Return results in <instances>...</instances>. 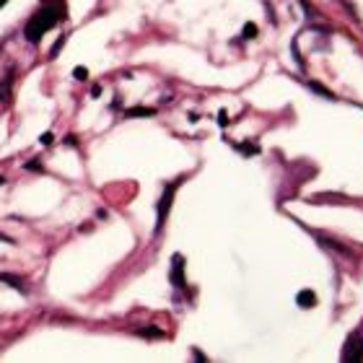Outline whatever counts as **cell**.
Instances as JSON below:
<instances>
[{
	"mask_svg": "<svg viewBox=\"0 0 363 363\" xmlns=\"http://www.w3.org/2000/svg\"><path fill=\"white\" fill-rule=\"evenodd\" d=\"M65 13H68L65 0H42L39 8L34 11V16L26 21L23 37L29 39L31 45H37V42H42V37H45L47 31L52 29V26H57L60 18H65Z\"/></svg>",
	"mask_w": 363,
	"mask_h": 363,
	"instance_id": "obj_1",
	"label": "cell"
},
{
	"mask_svg": "<svg viewBox=\"0 0 363 363\" xmlns=\"http://www.w3.org/2000/svg\"><path fill=\"white\" fill-rule=\"evenodd\" d=\"M179 182H182V179L172 182V184H169V187L164 189V195H161L159 208H156V213H159V218H156V231H161V226H164V220H167L169 208H172V200H174V189L179 187Z\"/></svg>",
	"mask_w": 363,
	"mask_h": 363,
	"instance_id": "obj_2",
	"label": "cell"
},
{
	"mask_svg": "<svg viewBox=\"0 0 363 363\" xmlns=\"http://www.w3.org/2000/svg\"><path fill=\"white\" fill-rule=\"evenodd\" d=\"M0 283L11 286L13 291H18L21 296L29 294V283H26L23 278H18V275H13V272H0Z\"/></svg>",
	"mask_w": 363,
	"mask_h": 363,
	"instance_id": "obj_3",
	"label": "cell"
},
{
	"mask_svg": "<svg viewBox=\"0 0 363 363\" xmlns=\"http://www.w3.org/2000/svg\"><path fill=\"white\" fill-rule=\"evenodd\" d=\"M342 358L345 361H363V342L361 337H350L345 350H342Z\"/></svg>",
	"mask_w": 363,
	"mask_h": 363,
	"instance_id": "obj_4",
	"label": "cell"
},
{
	"mask_svg": "<svg viewBox=\"0 0 363 363\" xmlns=\"http://www.w3.org/2000/svg\"><path fill=\"white\" fill-rule=\"evenodd\" d=\"M172 283L174 288H184V257L182 255H174L172 259Z\"/></svg>",
	"mask_w": 363,
	"mask_h": 363,
	"instance_id": "obj_5",
	"label": "cell"
},
{
	"mask_svg": "<svg viewBox=\"0 0 363 363\" xmlns=\"http://www.w3.org/2000/svg\"><path fill=\"white\" fill-rule=\"evenodd\" d=\"M296 303L301 309H311V306H317V294L314 291H301V294L296 296Z\"/></svg>",
	"mask_w": 363,
	"mask_h": 363,
	"instance_id": "obj_6",
	"label": "cell"
},
{
	"mask_svg": "<svg viewBox=\"0 0 363 363\" xmlns=\"http://www.w3.org/2000/svg\"><path fill=\"white\" fill-rule=\"evenodd\" d=\"M153 114V109H145V106H133L130 112H125V117H148Z\"/></svg>",
	"mask_w": 363,
	"mask_h": 363,
	"instance_id": "obj_7",
	"label": "cell"
},
{
	"mask_svg": "<svg viewBox=\"0 0 363 363\" xmlns=\"http://www.w3.org/2000/svg\"><path fill=\"white\" fill-rule=\"evenodd\" d=\"M236 148H239V153H242V156H257V145H252V143H239L236 145Z\"/></svg>",
	"mask_w": 363,
	"mask_h": 363,
	"instance_id": "obj_8",
	"label": "cell"
},
{
	"mask_svg": "<svg viewBox=\"0 0 363 363\" xmlns=\"http://www.w3.org/2000/svg\"><path fill=\"white\" fill-rule=\"evenodd\" d=\"M73 76H76L78 81H86V78H89V70H86V68H76V73H73Z\"/></svg>",
	"mask_w": 363,
	"mask_h": 363,
	"instance_id": "obj_9",
	"label": "cell"
},
{
	"mask_svg": "<svg viewBox=\"0 0 363 363\" xmlns=\"http://www.w3.org/2000/svg\"><path fill=\"white\" fill-rule=\"evenodd\" d=\"M255 34H257L255 23H247V26H244V37H255Z\"/></svg>",
	"mask_w": 363,
	"mask_h": 363,
	"instance_id": "obj_10",
	"label": "cell"
},
{
	"mask_svg": "<svg viewBox=\"0 0 363 363\" xmlns=\"http://www.w3.org/2000/svg\"><path fill=\"white\" fill-rule=\"evenodd\" d=\"M3 182H6V179H3V177H0V184H3Z\"/></svg>",
	"mask_w": 363,
	"mask_h": 363,
	"instance_id": "obj_11",
	"label": "cell"
}]
</instances>
